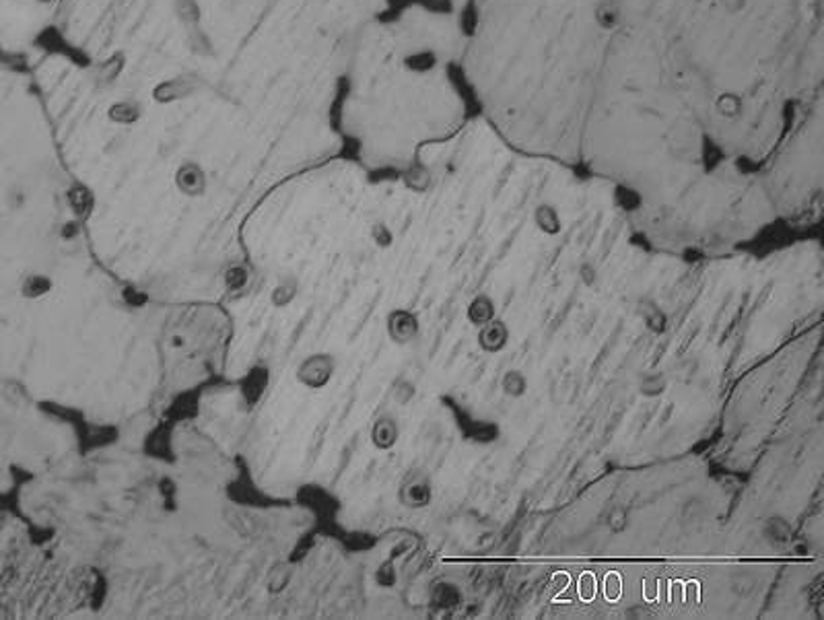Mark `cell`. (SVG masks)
Listing matches in <instances>:
<instances>
[{"instance_id": "1", "label": "cell", "mask_w": 824, "mask_h": 620, "mask_svg": "<svg viewBox=\"0 0 824 620\" xmlns=\"http://www.w3.org/2000/svg\"><path fill=\"white\" fill-rule=\"evenodd\" d=\"M334 371H336V361H334L332 354H328V352H311L299 363L295 377L307 390H322L324 386L330 384Z\"/></svg>"}, {"instance_id": "2", "label": "cell", "mask_w": 824, "mask_h": 620, "mask_svg": "<svg viewBox=\"0 0 824 620\" xmlns=\"http://www.w3.org/2000/svg\"><path fill=\"white\" fill-rule=\"evenodd\" d=\"M52 288H54V282H52L50 277L35 275V272H33V275H27V277L21 281V295H23L25 299H31V301L50 295Z\"/></svg>"}, {"instance_id": "3", "label": "cell", "mask_w": 824, "mask_h": 620, "mask_svg": "<svg viewBox=\"0 0 824 620\" xmlns=\"http://www.w3.org/2000/svg\"><path fill=\"white\" fill-rule=\"evenodd\" d=\"M394 439H396V429L392 425L384 427V423H377V427L373 431V441L377 443V448H390L394 443Z\"/></svg>"}, {"instance_id": "4", "label": "cell", "mask_w": 824, "mask_h": 620, "mask_svg": "<svg viewBox=\"0 0 824 620\" xmlns=\"http://www.w3.org/2000/svg\"><path fill=\"white\" fill-rule=\"evenodd\" d=\"M293 295H295V282H281L274 291H272V301H274V305H279V307H283V305H287V303H291L293 301Z\"/></svg>"}, {"instance_id": "5", "label": "cell", "mask_w": 824, "mask_h": 620, "mask_svg": "<svg viewBox=\"0 0 824 620\" xmlns=\"http://www.w3.org/2000/svg\"><path fill=\"white\" fill-rule=\"evenodd\" d=\"M579 592H582V598H584V600H591V598L595 596V579H593L589 573H586V575L582 577V581H579Z\"/></svg>"}, {"instance_id": "6", "label": "cell", "mask_w": 824, "mask_h": 620, "mask_svg": "<svg viewBox=\"0 0 824 620\" xmlns=\"http://www.w3.org/2000/svg\"><path fill=\"white\" fill-rule=\"evenodd\" d=\"M606 594H608V598H612V600L618 598V594H620L618 575H608V579H606Z\"/></svg>"}]
</instances>
